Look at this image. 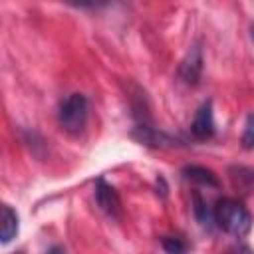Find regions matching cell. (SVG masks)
Here are the masks:
<instances>
[{"instance_id":"8992f818","label":"cell","mask_w":254,"mask_h":254,"mask_svg":"<svg viewBox=\"0 0 254 254\" xmlns=\"http://www.w3.org/2000/svg\"><path fill=\"white\" fill-rule=\"evenodd\" d=\"M133 137H135L139 143L149 145V147H173V145H177V141H175L173 137H169L167 133L157 131V129H153V127H149V125H145V123L135 127Z\"/></svg>"},{"instance_id":"5b68a950","label":"cell","mask_w":254,"mask_h":254,"mask_svg":"<svg viewBox=\"0 0 254 254\" xmlns=\"http://www.w3.org/2000/svg\"><path fill=\"white\" fill-rule=\"evenodd\" d=\"M190 133L198 141H206L214 135V117H212V101H206L198 107L192 123H190Z\"/></svg>"},{"instance_id":"7c38bea8","label":"cell","mask_w":254,"mask_h":254,"mask_svg":"<svg viewBox=\"0 0 254 254\" xmlns=\"http://www.w3.org/2000/svg\"><path fill=\"white\" fill-rule=\"evenodd\" d=\"M254 117L248 115L246 117V125H244V135H242V145L244 149H252V143H254Z\"/></svg>"},{"instance_id":"30bf717a","label":"cell","mask_w":254,"mask_h":254,"mask_svg":"<svg viewBox=\"0 0 254 254\" xmlns=\"http://www.w3.org/2000/svg\"><path fill=\"white\" fill-rule=\"evenodd\" d=\"M230 179L234 183V187H238V190L248 192L252 189V171L248 167H232L230 169Z\"/></svg>"},{"instance_id":"6da1fadb","label":"cell","mask_w":254,"mask_h":254,"mask_svg":"<svg viewBox=\"0 0 254 254\" xmlns=\"http://www.w3.org/2000/svg\"><path fill=\"white\" fill-rule=\"evenodd\" d=\"M216 226H220L224 232L234 236H246L252 226V216L248 208L234 198H220L212 210Z\"/></svg>"},{"instance_id":"3957f363","label":"cell","mask_w":254,"mask_h":254,"mask_svg":"<svg viewBox=\"0 0 254 254\" xmlns=\"http://www.w3.org/2000/svg\"><path fill=\"white\" fill-rule=\"evenodd\" d=\"M95 202L107 216L111 218L121 216V198L117 190L109 183H105V179H97L95 183Z\"/></svg>"},{"instance_id":"277c9868","label":"cell","mask_w":254,"mask_h":254,"mask_svg":"<svg viewBox=\"0 0 254 254\" xmlns=\"http://www.w3.org/2000/svg\"><path fill=\"white\" fill-rule=\"evenodd\" d=\"M200 73H202V50L198 44H194L189 50L187 58L183 60L179 67V75L187 85H196L200 79Z\"/></svg>"},{"instance_id":"7a4b0ae2","label":"cell","mask_w":254,"mask_h":254,"mask_svg":"<svg viewBox=\"0 0 254 254\" xmlns=\"http://www.w3.org/2000/svg\"><path fill=\"white\" fill-rule=\"evenodd\" d=\"M58 121L69 135H79L87 123V97L83 93H69L60 105Z\"/></svg>"},{"instance_id":"ba28073f","label":"cell","mask_w":254,"mask_h":254,"mask_svg":"<svg viewBox=\"0 0 254 254\" xmlns=\"http://www.w3.org/2000/svg\"><path fill=\"white\" fill-rule=\"evenodd\" d=\"M183 177H185V179H189V181H194V183L206 185V187H214V189L220 185L218 177H216L210 169L200 167V165H189V167H185V169H183Z\"/></svg>"},{"instance_id":"9c48e42d","label":"cell","mask_w":254,"mask_h":254,"mask_svg":"<svg viewBox=\"0 0 254 254\" xmlns=\"http://www.w3.org/2000/svg\"><path fill=\"white\" fill-rule=\"evenodd\" d=\"M192 212H194V216L202 228L210 230L214 226V214H212L210 206L206 204V200L198 192H192Z\"/></svg>"},{"instance_id":"4fadbf2b","label":"cell","mask_w":254,"mask_h":254,"mask_svg":"<svg viewBox=\"0 0 254 254\" xmlns=\"http://www.w3.org/2000/svg\"><path fill=\"white\" fill-rule=\"evenodd\" d=\"M48 254H67V252H65V248H64V246H52Z\"/></svg>"},{"instance_id":"8fae6325","label":"cell","mask_w":254,"mask_h":254,"mask_svg":"<svg viewBox=\"0 0 254 254\" xmlns=\"http://www.w3.org/2000/svg\"><path fill=\"white\" fill-rule=\"evenodd\" d=\"M161 246L167 254H187L189 250V244L179 236H165L161 240Z\"/></svg>"},{"instance_id":"52a82bcc","label":"cell","mask_w":254,"mask_h":254,"mask_svg":"<svg viewBox=\"0 0 254 254\" xmlns=\"http://www.w3.org/2000/svg\"><path fill=\"white\" fill-rule=\"evenodd\" d=\"M18 234V214L12 206L0 204V242L6 244Z\"/></svg>"}]
</instances>
